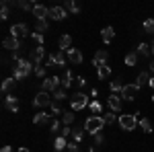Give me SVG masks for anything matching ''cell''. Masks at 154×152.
<instances>
[{"instance_id": "1", "label": "cell", "mask_w": 154, "mask_h": 152, "mask_svg": "<svg viewBox=\"0 0 154 152\" xmlns=\"http://www.w3.org/2000/svg\"><path fill=\"white\" fill-rule=\"evenodd\" d=\"M35 64L31 62V60H25V58H19L17 62H14V66H12V76L17 78V80H23V78H27L29 76V72H31V68H33Z\"/></svg>"}, {"instance_id": "2", "label": "cell", "mask_w": 154, "mask_h": 152, "mask_svg": "<svg viewBox=\"0 0 154 152\" xmlns=\"http://www.w3.org/2000/svg\"><path fill=\"white\" fill-rule=\"evenodd\" d=\"M103 126H107L105 119H103V115H91L86 121H84V129L88 132V134H99L101 129H103Z\"/></svg>"}, {"instance_id": "3", "label": "cell", "mask_w": 154, "mask_h": 152, "mask_svg": "<svg viewBox=\"0 0 154 152\" xmlns=\"http://www.w3.org/2000/svg\"><path fill=\"white\" fill-rule=\"evenodd\" d=\"M60 86H62V78L60 76H48L41 82V91H45V93H56Z\"/></svg>"}, {"instance_id": "4", "label": "cell", "mask_w": 154, "mask_h": 152, "mask_svg": "<svg viewBox=\"0 0 154 152\" xmlns=\"http://www.w3.org/2000/svg\"><path fill=\"white\" fill-rule=\"evenodd\" d=\"M138 123H140V119L136 115H119V126H121V129H125V132H131Z\"/></svg>"}, {"instance_id": "5", "label": "cell", "mask_w": 154, "mask_h": 152, "mask_svg": "<svg viewBox=\"0 0 154 152\" xmlns=\"http://www.w3.org/2000/svg\"><path fill=\"white\" fill-rule=\"evenodd\" d=\"M54 66H66V56L62 54V51H56V54H51L45 62V68H54Z\"/></svg>"}, {"instance_id": "6", "label": "cell", "mask_w": 154, "mask_h": 152, "mask_svg": "<svg viewBox=\"0 0 154 152\" xmlns=\"http://www.w3.org/2000/svg\"><path fill=\"white\" fill-rule=\"evenodd\" d=\"M86 105H91V103H88V97L84 93H76L72 97V109H74V111H80V109H84Z\"/></svg>"}, {"instance_id": "7", "label": "cell", "mask_w": 154, "mask_h": 152, "mask_svg": "<svg viewBox=\"0 0 154 152\" xmlns=\"http://www.w3.org/2000/svg\"><path fill=\"white\" fill-rule=\"evenodd\" d=\"M51 103H54V99H51L49 93H45V91L37 93L35 99H33V105H35V107H51Z\"/></svg>"}, {"instance_id": "8", "label": "cell", "mask_w": 154, "mask_h": 152, "mask_svg": "<svg viewBox=\"0 0 154 152\" xmlns=\"http://www.w3.org/2000/svg\"><path fill=\"white\" fill-rule=\"evenodd\" d=\"M138 91H140L138 84H125L123 91H121V99H125V101H134V99L138 97Z\"/></svg>"}, {"instance_id": "9", "label": "cell", "mask_w": 154, "mask_h": 152, "mask_svg": "<svg viewBox=\"0 0 154 152\" xmlns=\"http://www.w3.org/2000/svg\"><path fill=\"white\" fill-rule=\"evenodd\" d=\"M107 103H109V109L113 111V113H119L121 111V105H123V99H121V95H109V99H107Z\"/></svg>"}, {"instance_id": "10", "label": "cell", "mask_w": 154, "mask_h": 152, "mask_svg": "<svg viewBox=\"0 0 154 152\" xmlns=\"http://www.w3.org/2000/svg\"><path fill=\"white\" fill-rule=\"evenodd\" d=\"M11 35L17 37V39H23V37L29 35V29H27V25L25 23H17L11 27Z\"/></svg>"}, {"instance_id": "11", "label": "cell", "mask_w": 154, "mask_h": 152, "mask_svg": "<svg viewBox=\"0 0 154 152\" xmlns=\"http://www.w3.org/2000/svg\"><path fill=\"white\" fill-rule=\"evenodd\" d=\"M66 17H68V11L64 6H51L49 8V19H54V21H64Z\"/></svg>"}, {"instance_id": "12", "label": "cell", "mask_w": 154, "mask_h": 152, "mask_svg": "<svg viewBox=\"0 0 154 152\" xmlns=\"http://www.w3.org/2000/svg\"><path fill=\"white\" fill-rule=\"evenodd\" d=\"M2 45H4V49H11L12 54H17L19 49H21V39H17V37H6L4 41H2Z\"/></svg>"}, {"instance_id": "13", "label": "cell", "mask_w": 154, "mask_h": 152, "mask_svg": "<svg viewBox=\"0 0 154 152\" xmlns=\"http://www.w3.org/2000/svg\"><path fill=\"white\" fill-rule=\"evenodd\" d=\"M43 58H45V47H43V45H37L35 49H33V54H31V58H29V60H31L35 66H41Z\"/></svg>"}, {"instance_id": "14", "label": "cell", "mask_w": 154, "mask_h": 152, "mask_svg": "<svg viewBox=\"0 0 154 152\" xmlns=\"http://www.w3.org/2000/svg\"><path fill=\"white\" fill-rule=\"evenodd\" d=\"M4 107H6L8 111H12V113H17V111H19V99H17L14 95H6V97H4Z\"/></svg>"}, {"instance_id": "15", "label": "cell", "mask_w": 154, "mask_h": 152, "mask_svg": "<svg viewBox=\"0 0 154 152\" xmlns=\"http://www.w3.org/2000/svg\"><path fill=\"white\" fill-rule=\"evenodd\" d=\"M107 60H109V54H107L105 49H99V51H95V58H93V64H95L97 68L99 66H105Z\"/></svg>"}, {"instance_id": "16", "label": "cell", "mask_w": 154, "mask_h": 152, "mask_svg": "<svg viewBox=\"0 0 154 152\" xmlns=\"http://www.w3.org/2000/svg\"><path fill=\"white\" fill-rule=\"evenodd\" d=\"M33 17H35L37 21H45V17H49V8H45L43 4H35V8H33Z\"/></svg>"}, {"instance_id": "17", "label": "cell", "mask_w": 154, "mask_h": 152, "mask_svg": "<svg viewBox=\"0 0 154 152\" xmlns=\"http://www.w3.org/2000/svg\"><path fill=\"white\" fill-rule=\"evenodd\" d=\"M68 60H70L72 64H82V51H80V49H74V47H72V49H68Z\"/></svg>"}, {"instance_id": "18", "label": "cell", "mask_w": 154, "mask_h": 152, "mask_svg": "<svg viewBox=\"0 0 154 152\" xmlns=\"http://www.w3.org/2000/svg\"><path fill=\"white\" fill-rule=\"evenodd\" d=\"M150 78H152L150 70H148V72H140V74H138V80H136V84H138V86L142 88V86H146V84L150 82Z\"/></svg>"}, {"instance_id": "19", "label": "cell", "mask_w": 154, "mask_h": 152, "mask_svg": "<svg viewBox=\"0 0 154 152\" xmlns=\"http://www.w3.org/2000/svg\"><path fill=\"white\" fill-rule=\"evenodd\" d=\"M14 86H17V78H14V76L4 78V82H2V93H11Z\"/></svg>"}, {"instance_id": "20", "label": "cell", "mask_w": 154, "mask_h": 152, "mask_svg": "<svg viewBox=\"0 0 154 152\" xmlns=\"http://www.w3.org/2000/svg\"><path fill=\"white\" fill-rule=\"evenodd\" d=\"M115 37V31H113V27H105L103 31H101V39L105 41V43H111V39Z\"/></svg>"}, {"instance_id": "21", "label": "cell", "mask_w": 154, "mask_h": 152, "mask_svg": "<svg viewBox=\"0 0 154 152\" xmlns=\"http://www.w3.org/2000/svg\"><path fill=\"white\" fill-rule=\"evenodd\" d=\"M64 8L68 12H74V14H78L80 12V4H76L74 0H64Z\"/></svg>"}, {"instance_id": "22", "label": "cell", "mask_w": 154, "mask_h": 152, "mask_svg": "<svg viewBox=\"0 0 154 152\" xmlns=\"http://www.w3.org/2000/svg\"><path fill=\"white\" fill-rule=\"evenodd\" d=\"M58 43H60V49H66V51H68V49H72V37L70 35H62Z\"/></svg>"}, {"instance_id": "23", "label": "cell", "mask_w": 154, "mask_h": 152, "mask_svg": "<svg viewBox=\"0 0 154 152\" xmlns=\"http://www.w3.org/2000/svg\"><path fill=\"white\" fill-rule=\"evenodd\" d=\"M150 51H152V49H150V45H148V43H140V45H138V49H136V54H138L140 58H148V56H150Z\"/></svg>"}, {"instance_id": "24", "label": "cell", "mask_w": 154, "mask_h": 152, "mask_svg": "<svg viewBox=\"0 0 154 152\" xmlns=\"http://www.w3.org/2000/svg\"><path fill=\"white\" fill-rule=\"evenodd\" d=\"M109 74H111V66H107V64H105V66H99V68H97V76H99L101 80H105Z\"/></svg>"}, {"instance_id": "25", "label": "cell", "mask_w": 154, "mask_h": 152, "mask_svg": "<svg viewBox=\"0 0 154 152\" xmlns=\"http://www.w3.org/2000/svg\"><path fill=\"white\" fill-rule=\"evenodd\" d=\"M48 121H49V115L45 111H43V113H37V115L33 117V123H35V126H43V123H48Z\"/></svg>"}, {"instance_id": "26", "label": "cell", "mask_w": 154, "mask_h": 152, "mask_svg": "<svg viewBox=\"0 0 154 152\" xmlns=\"http://www.w3.org/2000/svg\"><path fill=\"white\" fill-rule=\"evenodd\" d=\"M72 72L70 70H66L64 72V78H62V88H70V84H72Z\"/></svg>"}, {"instance_id": "27", "label": "cell", "mask_w": 154, "mask_h": 152, "mask_svg": "<svg viewBox=\"0 0 154 152\" xmlns=\"http://www.w3.org/2000/svg\"><path fill=\"white\" fill-rule=\"evenodd\" d=\"M17 6L23 8V11H31V12H33V8H35V4H33L31 0H29V2H27V0H17Z\"/></svg>"}, {"instance_id": "28", "label": "cell", "mask_w": 154, "mask_h": 152, "mask_svg": "<svg viewBox=\"0 0 154 152\" xmlns=\"http://www.w3.org/2000/svg\"><path fill=\"white\" fill-rule=\"evenodd\" d=\"M8 8H11V2H8V0H2V11H0V19H2V21L8 19Z\"/></svg>"}, {"instance_id": "29", "label": "cell", "mask_w": 154, "mask_h": 152, "mask_svg": "<svg viewBox=\"0 0 154 152\" xmlns=\"http://www.w3.org/2000/svg\"><path fill=\"white\" fill-rule=\"evenodd\" d=\"M138 58H140V56H138L136 51H131V54H128V56H125V60H123V62H125V66H136Z\"/></svg>"}, {"instance_id": "30", "label": "cell", "mask_w": 154, "mask_h": 152, "mask_svg": "<svg viewBox=\"0 0 154 152\" xmlns=\"http://www.w3.org/2000/svg\"><path fill=\"white\" fill-rule=\"evenodd\" d=\"M82 138H84V132H82L80 128L72 129V140L76 142V144H80V142H82Z\"/></svg>"}, {"instance_id": "31", "label": "cell", "mask_w": 154, "mask_h": 152, "mask_svg": "<svg viewBox=\"0 0 154 152\" xmlns=\"http://www.w3.org/2000/svg\"><path fill=\"white\" fill-rule=\"evenodd\" d=\"M72 121H74V113H72V111H64V113H62V123H64V126H70Z\"/></svg>"}, {"instance_id": "32", "label": "cell", "mask_w": 154, "mask_h": 152, "mask_svg": "<svg viewBox=\"0 0 154 152\" xmlns=\"http://www.w3.org/2000/svg\"><path fill=\"white\" fill-rule=\"evenodd\" d=\"M54 146H56V150H64V148H68V144H66V138H62V136H58L56 138V142H54Z\"/></svg>"}, {"instance_id": "33", "label": "cell", "mask_w": 154, "mask_h": 152, "mask_svg": "<svg viewBox=\"0 0 154 152\" xmlns=\"http://www.w3.org/2000/svg\"><path fill=\"white\" fill-rule=\"evenodd\" d=\"M91 111H93V115H101V113H103V105H101V103H99V101H93V103H91Z\"/></svg>"}, {"instance_id": "34", "label": "cell", "mask_w": 154, "mask_h": 152, "mask_svg": "<svg viewBox=\"0 0 154 152\" xmlns=\"http://www.w3.org/2000/svg\"><path fill=\"white\" fill-rule=\"evenodd\" d=\"M140 128H142L146 134H150V132H152V123H150V119L142 117V119H140Z\"/></svg>"}, {"instance_id": "35", "label": "cell", "mask_w": 154, "mask_h": 152, "mask_svg": "<svg viewBox=\"0 0 154 152\" xmlns=\"http://www.w3.org/2000/svg\"><path fill=\"white\" fill-rule=\"evenodd\" d=\"M123 86H125V84H123L121 80H113V82H111V91H113V95L121 93V91H123Z\"/></svg>"}, {"instance_id": "36", "label": "cell", "mask_w": 154, "mask_h": 152, "mask_svg": "<svg viewBox=\"0 0 154 152\" xmlns=\"http://www.w3.org/2000/svg\"><path fill=\"white\" fill-rule=\"evenodd\" d=\"M144 31L150 33V35H154V19H146V21H144Z\"/></svg>"}, {"instance_id": "37", "label": "cell", "mask_w": 154, "mask_h": 152, "mask_svg": "<svg viewBox=\"0 0 154 152\" xmlns=\"http://www.w3.org/2000/svg\"><path fill=\"white\" fill-rule=\"evenodd\" d=\"M64 99H66V88H58V91L54 93V101L60 103V101H64Z\"/></svg>"}, {"instance_id": "38", "label": "cell", "mask_w": 154, "mask_h": 152, "mask_svg": "<svg viewBox=\"0 0 154 152\" xmlns=\"http://www.w3.org/2000/svg\"><path fill=\"white\" fill-rule=\"evenodd\" d=\"M35 29H37V33H41V35H43V33L49 29L48 21H37V27H35Z\"/></svg>"}, {"instance_id": "39", "label": "cell", "mask_w": 154, "mask_h": 152, "mask_svg": "<svg viewBox=\"0 0 154 152\" xmlns=\"http://www.w3.org/2000/svg\"><path fill=\"white\" fill-rule=\"evenodd\" d=\"M31 39H33V41H37V43H39V45H43V41H45V37L41 35V33H31Z\"/></svg>"}, {"instance_id": "40", "label": "cell", "mask_w": 154, "mask_h": 152, "mask_svg": "<svg viewBox=\"0 0 154 152\" xmlns=\"http://www.w3.org/2000/svg\"><path fill=\"white\" fill-rule=\"evenodd\" d=\"M49 128H51V132H56V134H60V129H62V121H58V119H54Z\"/></svg>"}, {"instance_id": "41", "label": "cell", "mask_w": 154, "mask_h": 152, "mask_svg": "<svg viewBox=\"0 0 154 152\" xmlns=\"http://www.w3.org/2000/svg\"><path fill=\"white\" fill-rule=\"evenodd\" d=\"M60 136H62V138L72 136V128H70V126H64V128H62V132H60Z\"/></svg>"}, {"instance_id": "42", "label": "cell", "mask_w": 154, "mask_h": 152, "mask_svg": "<svg viewBox=\"0 0 154 152\" xmlns=\"http://www.w3.org/2000/svg\"><path fill=\"white\" fill-rule=\"evenodd\" d=\"M49 109H51V113H54V115H60V113H62V107H60V103H56V101L51 103Z\"/></svg>"}, {"instance_id": "43", "label": "cell", "mask_w": 154, "mask_h": 152, "mask_svg": "<svg viewBox=\"0 0 154 152\" xmlns=\"http://www.w3.org/2000/svg\"><path fill=\"white\" fill-rule=\"evenodd\" d=\"M35 76L43 78V76H45V66H35Z\"/></svg>"}, {"instance_id": "44", "label": "cell", "mask_w": 154, "mask_h": 152, "mask_svg": "<svg viewBox=\"0 0 154 152\" xmlns=\"http://www.w3.org/2000/svg\"><path fill=\"white\" fill-rule=\"evenodd\" d=\"M103 119H105V123H113V121H115V115L109 111V113H105V115H103Z\"/></svg>"}, {"instance_id": "45", "label": "cell", "mask_w": 154, "mask_h": 152, "mask_svg": "<svg viewBox=\"0 0 154 152\" xmlns=\"http://www.w3.org/2000/svg\"><path fill=\"white\" fill-rule=\"evenodd\" d=\"M103 142H105V138H103V134H101V132H99V134H95V144H97V146H101Z\"/></svg>"}, {"instance_id": "46", "label": "cell", "mask_w": 154, "mask_h": 152, "mask_svg": "<svg viewBox=\"0 0 154 152\" xmlns=\"http://www.w3.org/2000/svg\"><path fill=\"white\" fill-rule=\"evenodd\" d=\"M68 152H80L78 144H76V142H70V144H68Z\"/></svg>"}, {"instance_id": "47", "label": "cell", "mask_w": 154, "mask_h": 152, "mask_svg": "<svg viewBox=\"0 0 154 152\" xmlns=\"http://www.w3.org/2000/svg\"><path fill=\"white\" fill-rule=\"evenodd\" d=\"M74 82H76V84H78L80 88H82L84 84H86V80H84V76H76V78H74Z\"/></svg>"}, {"instance_id": "48", "label": "cell", "mask_w": 154, "mask_h": 152, "mask_svg": "<svg viewBox=\"0 0 154 152\" xmlns=\"http://www.w3.org/2000/svg\"><path fill=\"white\" fill-rule=\"evenodd\" d=\"M91 97L97 99V97H99V88H93V91H91Z\"/></svg>"}, {"instance_id": "49", "label": "cell", "mask_w": 154, "mask_h": 152, "mask_svg": "<svg viewBox=\"0 0 154 152\" xmlns=\"http://www.w3.org/2000/svg\"><path fill=\"white\" fill-rule=\"evenodd\" d=\"M2 152H12L11 146H2Z\"/></svg>"}, {"instance_id": "50", "label": "cell", "mask_w": 154, "mask_h": 152, "mask_svg": "<svg viewBox=\"0 0 154 152\" xmlns=\"http://www.w3.org/2000/svg\"><path fill=\"white\" fill-rule=\"evenodd\" d=\"M150 74H154V60L150 62Z\"/></svg>"}, {"instance_id": "51", "label": "cell", "mask_w": 154, "mask_h": 152, "mask_svg": "<svg viewBox=\"0 0 154 152\" xmlns=\"http://www.w3.org/2000/svg\"><path fill=\"white\" fill-rule=\"evenodd\" d=\"M148 86H152V88H154V76L150 78V82H148Z\"/></svg>"}, {"instance_id": "52", "label": "cell", "mask_w": 154, "mask_h": 152, "mask_svg": "<svg viewBox=\"0 0 154 152\" xmlns=\"http://www.w3.org/2000/svg\"><path fill=\"white\" fill-rule=\"evenodd\" d=\"M88 152H101V150H99V148H95V146H91V150H88Z\"/></svg>"}, {"instance_id": "53", "label": "cell", "mask_w": 154, "mask_h": 152, "mask_svg": "<svg viewBox=\"0 0 154 152\" xmlns=\"http://www.w3.org/2000/svg\"><path fill=\"white\" fill-rule=\"evenodd\" d=\"M17 152H31V150H29V148H19Z\"/></svg>"}, {"instance_id": "54", "label": "cell", "mask_w": 154, "mask_h": 152, "mask_svg": "<svg viewBox=\"0 0 154 152\" xmlns=\"http://www.w3.org/2000/svg\"><path fill=\"white\" fill-rule=\"evenodd\" d=\"M150 49H152V54H154V41H152V43H150Z\"/></svg>"}, {"instance_id": "55", "label": "cell", "mask_w": 154, "mask_h": 152, "mask_svg": "<svg viewBox=\"0 0 154 152\" xmlns=\"http://www.w3.org/2000/svg\"><path fill=\"white\" fill-rule=\"evenodd\" d=\"M152 103H154V97H152Z\"/></svg>"}, {"instance_id": "56", "label": "cell", "mask_w": 154, "mask_h": 152, "mask_svg": "<svg viewBox=\"0 0 154 152\" xmlns=\"http://www.w3.org/2000/svg\"><path fill=\"white\" fill-rule=\"evenodd\" d=\"M56 152H60V150H56Z\"/></svg>"}]
</instances>
